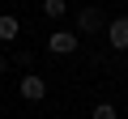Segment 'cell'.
<instances>
[{
	"label": "cell",
	"mask_w": 128,
	"mask_h": 119,
	"mask_svg": "<svg viewBox=\"0 0 128 119\" xmlns=\"http://www.w3.org/2000/svg\"><path fill=\"white\" fill-rule=\"evenodd\" d=\"M47 51H51V55H73V51H77V30H56V34L47 38Z\"/></svg>",
	"instance_id": "1"
},
{
	"label": "cell",
	"mask_w": 128,
	"mask_h": 119,
	"mask_svg": "<svg viewBox=\"0 0 128 119\" xmlns=\"http://www.w3.org/2000/svg\"><path fill=\"white\" fill-rule=\"evenodd\" d=\"M77 30H81V34L107 30V13H102V9H81V13H77Z\"/></svg>",
	"instance_id": "2"
},
{
	"label": "cell",
	"mask_w": 128,
	"mask_h": 119,
	"mask_svg": "<svg viewBox=\"0 0 128 119\" xmlns=\"http://www.w3.org/2000/svg\"><path fill=\"white\" fill-rule=\"evenodd\" d=\"M17 89H22V98H26V102H43V98H47V81H43L38 72H26Z\"/></svg>",
	"instance_id": "3"
},
{
	"label": "cell",
	"mask_w": 128,
	"mask_h": 119,
	"mask_svg": "<svg viewBox=\"0 0 128 119\" xmlns=\"http://www.w3.org/2000/svg\"><path fill=\"white\" fill-rule=\"evenodd\" d=\"M107 38L115 51H128V17H111L107 21Z\"/></svg>",
	"instance_id": "4"
},
{
	"label": "cell",
	"mask_w": 128,
	"mask_h": 119,
	"mask_svg": "<svg viewBox=\"0 0 128 119\" xmlns=\"http://www.w3.org/2000/svg\"><path fill=\"white\" fill-rule=\"evenodd\" d=\"M17 34H22V21L13 13H4V17H0V43H13Z\"/></svg>",
	"instance_id": "5"
},
{
	"label": "cell",
	"mask_w": 128,
	"mask_h": 119,
	"mask_svg": "<svg viewBox=\"0 0 128 119\" xmlns=\"http://www.w3.org/2000/svg\"><path fill=\"white\" fill-rule=\"evenodd\" d=\"M90 119H120V111H115L111 102H98V106L90 111Z\"/></svg>",
	"instance_id": "6"
},
{
	"label": "cell",
	"mask_w": 128,
	"mask_h": 119,
	"mask_svg": "<svg viewBox=\"0 0 128 119\" xmlns=\"http://www.w3.org/2000/svg\"><path fill=\"white\" fill-rule=\"evenodd\" d=\"M43 13H47V17H64L68 4H64V0H43Z\"/></svg>",
	"instance_id": "7"
},
{
	"label": "cell",
	"mask_w": 128,
	"mask_h": 119,
	"mask_svg": "<svg viewBox=\"0 0 128 119\" xmlns=\"http://www.w3.org/2000/svg\"><path fill=\"white\" fill-rule=\"evenodd\" d=\"M4 72H9V60H4V55H0V77H4Z\"/></svg>",
	"instance_id": "8"
}]
</instances>
